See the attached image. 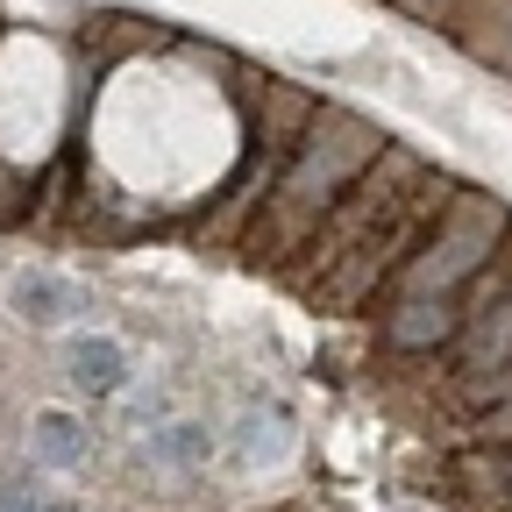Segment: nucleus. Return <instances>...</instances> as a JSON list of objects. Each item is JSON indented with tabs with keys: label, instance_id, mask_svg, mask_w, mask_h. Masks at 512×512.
Returning a JSON list of instances; mask_svg holds the SVG:
<instances>
[{
	"label": "nucleus",
	"instance_id": "1",
	"mask_svg": "<svg viewBox=\"0 0 512 512\" xmlns=\"http://www.w3.org/2000/svg\"><path fill=\"white\" fill-rule=\"evenodd\" d=\"M392 349H441V342H456L463 335V306L448 299V292H413L399 313H392Z\"/></svg>",
	"mask_w": 512,
	"mask_h": 512
},
{
	"label": "nucleus",
	"instance_id": "2",
	"mask_svg": "<svg viewBox=\"0 0 512 512\" xmlns=\"http://www.w3.org/2000/svg\"><path fill=\"white\" fill-rule=\"evenodd\" d=\"M463 363L470 377H512V299H498V313L484 320H463Z\"/></svg>",
	"mask_w": 512,
	"mask_h": 512
},
{
	"label": "nucleus",
	"instance_id": "3",
	"mask_svg": "<svg viewBox=\"0 0 512 512\" xmlns=\"http://www.w3.org/2000/svg\"><path fill=\"white\" fill-rule=\"evenodd\" d=\"M64 363H72V384H79L86 399H107V392H121V384H128V349H121L114 335H79Z\"/></svg>",
	"mask_w": 512,
	"mask_h": 512
},
{
	"label": "nucleus",
	"instance_id": "4",
	"mask_svg": "<svg viewBox=\"0 0 512 512\" xmlns=\"http://www.w3.org/2000/svg\"><path fill=\"white\" fill-rule=\"evenodd\" d=\"M8 306L29 320V328H57V320L79 306V285H64V278H50V271H22V278L8 285Z\"/></svg>",
	"mask_w": 512,
	"mask_h": 512
},
{
	"label": "nucleus",
	"instance_id": "5",
	"mask_svg": "<svg viewBox=\"0 0 512 512\" xmlns=\"http://www.w3.org/2000/svg\"><path fill=\"white\" fill-rule=\"evenodd\" d=\"M29 448H36V463H50V470H72V463H86V448H93V427H86L79 413H36V427H29Z\"/></svg>",
	"mask_w": 512,
	"mask_h": 512
},
{
	"label": "nucleus",
	"instance_id": "6",
	"mask_svg": "<svg viewBox=\"0 0 512 512\" xmlns=\"http://www.w3.org/2000/svg\"><path fill=\"white\" fill-rule=\"evenodd\" d=\"M285 448H292L285 406H249V413H242V427H235V456H242V463H278Z\"/></svg>",
	"mask_w": 512,
	"mask_h": 512
},
{
	"label": "nucleus",
	"instance_id": "7",
	"mask_svg": "<svg viewBox=\"0 0 512 512\" xmlns=\"http://www.w3.org/2000/svg\"><path fill=\"white\" fill-rule=\"evenodd\" d=\"M214 456V434H207V420H157L150 427V463H207Z\"/></svg>",
	"mask_w": 512,
	"mask_h": 512
}]
</instances>
